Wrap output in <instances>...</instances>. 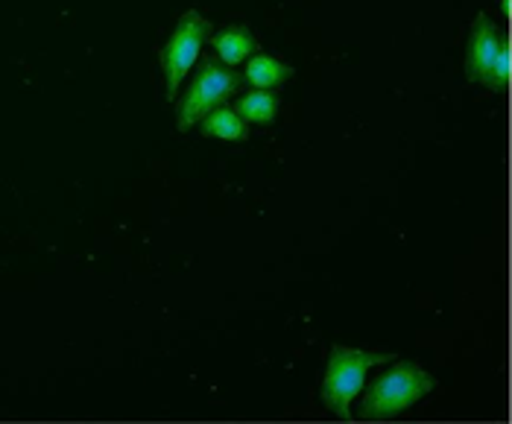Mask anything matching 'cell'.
Instances as JSON below:
<instances>
[{"label":"cell","instance_id":"6da1fadb","mask_svg":"<svg viewBox=\"0 0 512 424\" xmlns=\"http://www.w3.org/2000/svg\"><path fill=\"white\" fill-rule=\"evenodd\" d=\"M390 360H393V354H387V351L369 354L360 348H331V360H328V372H325V384H322L325 407L331 413H337V419L352 422V401L366 384V372L381 363H390Z\"/></svg>","mask_w":512,"mask_h":424},{"label":"cell","instance_id":"7a4b0ae2","mask_svg":"<svg viewBox=\"0 0 512 424\" xmlns=\"http://www.w3.org/2000/svg\"><path fill=\"white\" fill-rule=\"evenodd\" d=\"M434 389V378L413 363H395L390 372H384L375 384L366 389L360 401L363 419H393L422 401Z\"/></svg>","mask_w":512,"mask_h":424},{"label":"cell","instance_id":"3957f363","mask_svg":"<svg viewBox=\"0 0 512 424\" xmlns=\"http://www.w3.org/2000/svg\"><path fill=\"white\" fill-rule=\"evenodd\" d=\"M208 30H211L208 21L199 15L197 9H188L179 18L176 33L164 44V50H161V68H164V82H167V97L170 100L179 94L182 79L188 77V71L194 68Z\"/></svg>","mask_w":512,"mask_h":424},{"label":"cell","instance_id":"277c9868","mask_svg":"<svg viewBox=\"0 0 512 424\" xmlns=\"http://www.w3.org/2000/svg\"><path fill=\"white\" fill-rule=\"evenodd\" d=\"M240 88V77L235 71L217 65V62H205L197 79L191 82L182 106H179V129H191L197 120L208 115L211 109H217L220 103H226L232 94Z\"/></svg>","mask_w":512,"mask_h":424},{"label":"cell","instance_id":"5b68a950","mask_svg":"<svg viewBox=\"0 0 512 424\" xmlns=\"http://www.w3.org/2000/svg\"><path fill=\"white\" fill-rule=\"evenodd\" d=\"M501 47H504V39L498 36V30L489 21V15H477L472 41H469V59H466V74H469V79L483 82L489 88L492 65H495Z\"/></svg>","mask_w":512,"mask_h":424},{"label":"cell","instance_id":"8992f818","mask_svg":"<svg viewBox=\"0 0 512 424\" xmlns=\"http://www.w3.org/2000/svg\"><path fill=\"white\" fill-rule=\"evenodd\" d=\"M258 47L255 36L246 30V27H232V30H223L220 36H214V50L217 56L226 62V65H240L243 59L252 56V50Z\"/></svg>","mask_w":512,"mask_h":424},{"label":"cell","instance_id":"52a82bcc","mask_svg":"<svg viewBox=\"0 0 512 424\" xmlns=\"http://www.w3.org/2000/svg\"><path fill=\"white\" fill-rule=\"evenodd\" d=\"M202 135L220 138V141H243L246 138V120L229 112V109H217L202 117Z\"/></svg>","mask_w":512,"mask_h":424},{"label":"cell","instance_id":"ba28073f","mask_svg":"<svg viewBox=\"0 0 512 424\" xmlns=\"http://www.w3.org/2000/svg\"><path fill=\"white\" fill-rule=\"evenodd\" d=\"M237 115L243 117L246 123H273L278 115V97L270 91H252L246 97L237 100Z\"/></svg>","mask_w":512,"mask_h":424},{"label":"cell","instance_id":"9c48e42d","mask_svg":"<svg viewBox=\"0 0 512 424\" xmlns=\"http://www.w3.org/2000/svg\"><path fill=\"white\" fill-rule=\"evenodd\" d=\"M290 77V68L281 65L273 56H255L246 68V79L255 85V88H273L278 82Z\"/></svg>","mask_w":512,"mask_h":424},{"label":"cell","instance_id":"30bf717a","mask_svg":"<svg viewBox=\"0 0 512 424\" xmlns=\"http://www.w3.org/2000/svg\"><path fill=\"white\" fill-rule=\"evenodd\" d=\"M507 79H510V47L504 44L501 53H498V59H495V65H492L489 88H492V91H501V88L507 85Z\"/></svg>","mask_w":512,"mask_h":424}]
</instances>
